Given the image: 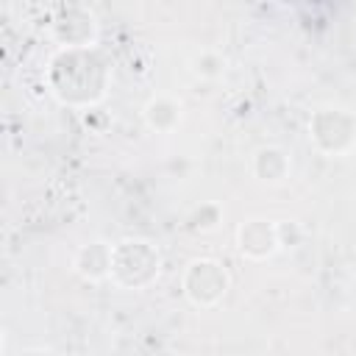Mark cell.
I'll return each instance as SVG.
<instances>
[{
	"mask_svg": "<svg viewBox=\"0 0 356 356\" xmlns=\"http://www.w3.org/2000/svg\"><path fill=\"white\" fill-rule=\"evenodd\" d=\"M44 81L58 103L70 108H89L100 103L111 86V61L97 47L56 50L47 61Z\"/></svg>",
	"mask_w": 356,
	"mask_h": 356,
	"instance_id": "obj_1",
	"label": "cell"
},
{
	"mask_svg": "<svg viewBox=\"0 0 356 356\" xmlns=\"http://www.w3.org/2000/svg\"><path fill=\"white\" fill-rule=\"evenodd\" d=\"M161 273V250L145 236H125L111 248V281L120 289H147Z\"/></svg>",
	"mask_w": 356,
	"mask_h": 356,
	"instance_id": "obj_2",
	"label": "cell"
},
{
	"mask_svg": "<svg viewBox=\"0 0 356 356\" xmlns=\"http://www.w3.org/2000/svg\"><path fill=\"white\" fill-rule=\"evenodd\" d=\"M306 131L323 156H348L356 147V114L342 106H317L309 114Z\"/></svg>",
	"mask_w": 356,
	"mask_h": 356,
	"instance_id": "obj_3",
	"label": "cell"
},
{
	"mask_svg": "<svg viewBox=\"0 0 356 356\" xmlns=\"http://www.w3.org/2000/svg\"><path fill=\"white\" fill-rule=\"evenodd\" d=\"M228 289H231V275L211 256L192 259L181 273V292L195 309H214L228 295Z\"/></svg>",
	"mask_w": 356,
	"mask_h": 356,
	"instance_id": "obj_4",
	"label": "cell"
},
{
	"mask_svg": "<svg viewBox=\"0 0 356 356\" xmlns=\"http://www.w3.org/2000/svg\"><path fill=\"white\" fill-rule=\"evenodd\" d=\"M47 33L58 44V50H83V47H97L100 25L92 8L72 3L56 8V14L47 22Z\"/></svg>",
	"mask_w": 356,
	"mask_h": 356,
	"instance_id": "obj_5",
	"label": "cell"
},
{
	"mask_svg": "<svg viewBox=\"0 0 356 356\" xmlns=\"http://www.w3.org/2000/svg\"><path fill=\"white\" fill-rule=\"evenodd\" d=\"M236 250L250 261H267L281 250L278 222L267 217H248L236 228Z\"/></svg>",
	"mask_w": 356,
	"mask_h": 356,
	"instance_id": "obj_6",
	"label": "cell"
},
{
	"mask_svg": "<svg viewBox=\"0 0 356 356\" xmlns=\"http://www.w3.org/2000/svg\"><path fill=\"white\" fill-rule=\"evenodd\" d=\"M111 248L108 242L103 239H92V242H83L75 256H72V270L83 278V281H106L111 278Z\"/></svg>",
	"mask_w": 356,
	"mask_h": 356,
	"instance_id": "obj_7",
	"label": "cell"
},
{
	"mask_svg": "<svg viewBox=\"0 0 356 356\" xmlns=\"http://www.w3.org/2000/svg\"><path fill=\"white\" fill-rule=\"evenodd\" d=\"M250 172L267 186H278L292 172V156L278 145H261L250 159Z\"/></svg>",
	"mask_w": 356,
	"mask_h": 356,
	"instance_id": "obj_8",
	"label": "cell"
},
{
	"mask_svg": "<svg viewBox=\"0 0 356 356\" xmlns=\"http://www.w3.org/2000/svg\"><path fill=\"white\" fill-rule=\"evenodd\" d=\"M142 120L153 134H172L184 120V106L172 95H153L142 106Z\"/></svg>",
	"mask_w": 356,
	"mask_h": 356,
	"instance_id": "obj_9",
	"label": "cell"
},
{
	"mask_svg": "<svg viewBox=\"0 0 356 356\" xmlns=\"http://www.w3.org/2000/svg\"><path fill=\"white\" fill-rule=\"evenodd\" d=\"M192 72H195L197 78L217 81V78L225 72V56H220L217 50H200V53L192 58Z\"/></svg>",
	"mask_w": 356,
	"mask_h": 356,
	"instance_id": "obj_10",
	"label": "cell"
},
{
	"mask_svg": "<svg viewBox=\"0 0 356 356\" xmlns=\"http://www.w3.org/2000/svg\"><path fill=\"white\" fill-rule=\"evenodd\" d=\"M220 220H222V211H220L217 203H206V206H200V209L195 211V217H192V222H195L197 231H214Z\"/></svg>",
	"mask_w": 356,
	"mask_h": 356,
	"instance_id": "obj_11",
	"label": "cell"
},
{
	"mask_svg": "<svg viewBox=\"0 0 356 356\" xmlns=\"http://www.w3.org/2000/svg\"><path fill=\"white\" fill-rule=\"evenodd\" d=\"M22 356H58V353L50 350V348H31V350H25Z\"/></svg>",
	"mask_w": 356,
	"mask_h": 356,
	"instance_id": "obj_12",
	"label": "cell"
}]
</instances>
